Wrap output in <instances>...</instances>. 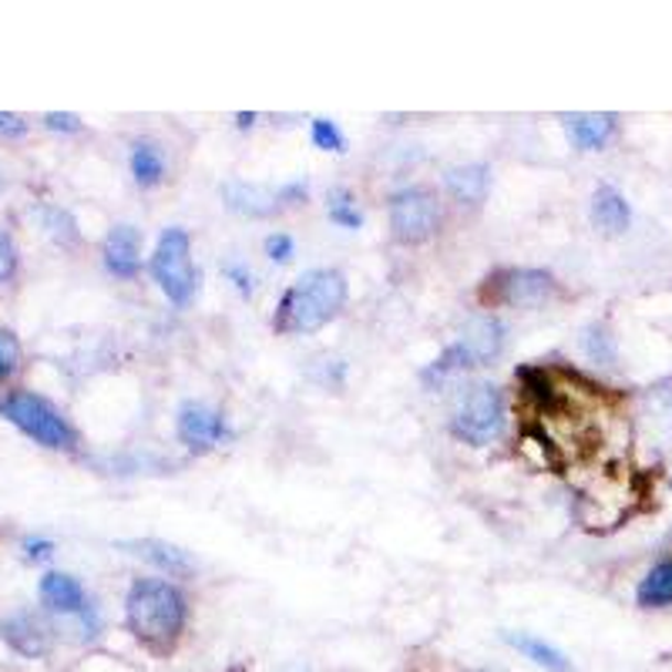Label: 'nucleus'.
Returning a JSON list of instances; mask_svg holds the SVG:
<instances>
[{"label": "nucleus", "mask_w": 672, "mask_h": 672, "mask_svg": "<svg viewBox=\"0 0 672 672\" xmlns=\"http://www.w3.org/2000/svg\"><path fill=\"white\" fill-rule=\"evenodd\" d=\"M131 175L141 189H152L166 179V156L156 141H135L131 145Z\"/></svg>", "instance_id": "6ab92c4d"}, {"label": "nucleus", "mask_w": 672, "mask_h": 672, "mask_svg": "<svg viewBox=\"0 0 672 672\" xmlns=\"http://www.w3.org/2000/svg\"><path fill=\"white\" fill-rule=\"evenodd\" d=\"M41 591V602L51 609V612H61V616H74L82 622V629L92 636H98L102 622H98V609L92 606L88 591L82 588V582L74 575H64V572H47L38 585Z\"/></svg>", "instance_id": "6e6552de"}, {"label": "nucleus", "mask_w": 672, "mask_h": 672, "mask_svg": "<svg viewBox=\"0 0 672 672\" xmlns=\"http://www.w3.org/2000/svg\"><path fill=\"white\" fill-rule=\"evenodd\" d=\"M632 222V209L626 202V195L612 185H599L591 195V226L602 230L606 236H619L629 230Z\"/></svg>", "instance_id": "2eb2a0df"}, {"label": "nucleus", "mask_w": 672, "mask_h": 672, "mask_svg": "<svg viewBox=\"0 0 672 672\" xmlns=\"http://www.w3.org/2000/svg\"><path fill=\"white\" fill-rule=\"evenodd\" d=\"M455 346L468 356L471 366L491 363V360L501 353V346H504V327H501L498 317L478 313V317H471V320L465 323V330H461V337H458Z\"/></svg>", "instance_id": "9b49d317"}, {"label": "nucleus", "mask_w": 672, "mask_h": 672, "mask_svg": "<svg viewBox=\"0 0 672 672\" xmlns=\"http://www.w3.org/2000/svg\"><path fill=\"white\" fill-rule=\"evenodd\" d=\"M0 417L47 451H71L78 444V430L71 427V420L34 391H11L0 397Z\"/></svg>", "instance_id": "7ed1b4c3"}, {"label": "nucleus", "mask_w": 672, "mask_h": 672, "mask_svg": "<svg viewBox=\"0 0 672 672\" xmlns=\"http://www.w3.org/2000/svg\"><path fill=\"white\" fill-rule=\"evenodd\" d=\"M0 639H4L18 655L24 659H41L51 652V626L34 616V612H14L0 622Z\"/></svg>", "instance_id": "9d476101"}, {"label": "nucleus", "mask_w": 672, "mask_h": 672, "mask_svg": "<svg viewBox=\"0 0 672 672\" xmlns=\"http://www.w3.org/2000/svg\"><path fill=\"white\" fill-rule=\"evenodd\" d=\"M28 131V121L21 115H11V111H0V135L8 138H21Z\"/></svg>", "instance_id": "cd10ccee"}, {"label": "nucleus", "mask_w": 672, "mask_h": 672, "mask_svg": "<svg viewBox=\"0 0 672 672\" xmlns=\"http://www.w3.org/2000/svg\"><path fill=\"white\" fill-rule=\"evenodd\" d=\"M555 296V276L545 269H501L488 276L484 300L518 310H535L545 307Z\"/></svg>", "instance_id": "0eeeda50"}, {"label": "nucleus", "mask_w": 672, "mask_h": 672, "mask_svg": "<svg viewBox=\"0 0 672 672\" xmlns=\"http://www.w3.org/2000/svg\"><path fill=\"white\" fill-rule=\"evenodd\" d=\"M18 273V249L11 243V236L0 230V282H8Z\"/></svg>", "instance_id": "b1692460"}, {"label": "nucleus", "mask_w": 672, "mask_h": 672, "mask_svg": "<svg viewBox=\"0 0 672 672\" xmlns=\"http://www.w3.org/2000/svg\"><path fill=\"white\" fill-rule=\"evenodd\" d=\"M226 437H230V424L215 407H209L202 401H185L179 407V440L189 447V451L205 455Z\"/></svg>", "instance_id": "1a4fd4ad"}, {"label": "nucleus", "mask_w": 672, "mask_h": 672, "mask_svg": "<svg viewBox=\"0 0 672 672\" xmlns=\"http://www.w3.org/2000/svg\"><path fill=\"white\" fill-rule=\"evenodd\" d=\"M18 360H21L18 337L11 330H0V384H4L11 373L18 370Z\"/></svg>", "instance_id": "5701e85b"}, {"label": "nucleus", "mask_w": 672, "mask_h": 672, "mask_svg": "<svg viewBox=\"0 0 672 672\" xmlns=\"http://www.w3.org/2000/svg\"><path fill=\"white\" fill-rule=\"evenodd\" d=\"M501 639H504L511 649H518L525 659H532L535 665L548 669V672H568V669H572L568 659H565L555 646H548L545 639H538V636H529V632H504Z\"/></svg>", "instance_id": "a211bd4d"}, {"label": "nucleus", "mask_w": 672, "mask_h": 672, "mask_svg": "<svg viewBox=\"0 0 672 672\" xmlns=\"http://www.w3.org/2000/svg\"><path fill=\"white\" fill-rule=\"evenodd\" d=\"M118 548L148 565H156L159 572H166L172 578H189L195 572V562L189 558V552L166 538H131V542H118Z\"/></svg>", "instance_id": "f8f14e48"}, {"label": "nucleus", "mask_w": 672, "mask_h": 672, "mask_svg": "<svg viewBox=\"0 0 672 672\" xmlns=\"http://www.w3.org/2000/svg\"><path fill=\"white\" fill-rule=\"evenodd\" d=\"M444 185H447V192H451L458 202L481 205L484 195H488V185H491V172L481 162H474V166H455V169H447Z\"/></svg>", "instance_id": "f3484780"}, {"label": "nucleus", "mask_w": 672, "mask_h": 672, "mask_svg": "<svg viewBox=\"0 0 672 672\" xmlns=\"http://www.w3.org/2000/svg\"><path fill=\"white\" fill-rule=\"evenodd\" d=\"M327 215H330V222H337V226H343V230H360L363 226V215L356 209V199L343 185L330 189V195H327Z\"/></svg>", "instance_id": "412c9836"}, {"label": "nucleus", "mask_w": 672, "mask_h": 672, "mask_svg": "<svg viewBox=\"0 0 672 672\" xmlns=\"http://www.w3.org/2000/svg\"><path fill=\"white\" fill-rule=\"evenodd\" d=\"M222 199H226V205L233 212L249 215V218H266L282 205L276 189L253 185V182H226V185H222Z\"/></svg>", "instance_id": "4468645a"}, {"label": "nucleus", "mask_w": 672, "mask_h": 672, "mask_svg": "<svg viewBox=\"0 0 672 672\" xmlns=\"http://www.w3.org/2000/svg\"><path fill=\"white\" fill-rule=\"evenodd\" d=\"M440 226V209L434 192L410 185L391 195V233L404 246H420L427 243Z\"/></svg>", "instance_id": "423d86ee"}, {"label": "nucleus", "mask_w": 672, "mask_h": 672, "mask_svg": "<svg viewBox=\"0 0 672 672\" xmlns=\"http://www.w3.org/2000/svg\"><path fill=\"white\" fill-rule=\"evenodd\" d=\"M276 192H279V202H303V199H307V192H310V185H307L303 179H296V182L279 185Z\"/></svg>", "instance_id": "c85d7f7f"}, {"label": "nucleus", "mask_w": 672, "mask_h": 672, "mask_svg": "<svg viewBox=\"0 0 672 672\" xmlns=\"http://www.w3.org/2000/svg\"><path fill=\"white\" fill-rule=\"evenodd\" d=\"M54 552V542H47V538H24V555L31 558V562H41V558H47Z\"/></svg>", "instance_id": "c756f323"}, {"label": "nucleus", "mask_w": 672, "mask_h": 672, "mask_svg": "<svg viewBox=\"0 0 672 672\" xmlns=\"http://www.w3.org/2000/svg\"><path fill=\"white\" fill-rule=\"evenodd\" d=\"M44 125H47L51 131H64V135L82 131V118L71 115V111H47V115H44Z\"/></svg>", "instance_id": "a878e982"}, {"label": "nucleus", "mask_w": 672, "mask_h": 672, "mask_svg": "<svg viewBox=\"0 0 672 672\" xmlns=\"http://www.w3.org/2000/svg\"><path fill=\"white\" fill-rule=\"evenodd\" d=\"M125 622L141 646H148L152 652H169L189 622V602L172 582L138 578L128 588Z\"/></svg>", "instance_id": "f257e3e1"}, {"label": "nucleus", "mask_w": 672, "mask_h": 672, "mask_svg": "<svg viewBox=\"0 0 672 672\" xmlns=\"http://www.w3.org/2000/svg\"><path fill=\"white\" fill-rule=\"evenodd\" d=\"M226 276L236 282V289L243 292V296H253V289H256V279H253V273L243 266V263H226Z\"/></svg>", "instance_id": "bb28decb"}, {"label": "nucleus", "mask_w": 672, "mask_h": 672, "mask_svg": "<svg viewBox=\"0 0 672 672\" xmlns=\"http://www.w3.org/2000/svg\"><path fill=\"white\" fill-rule=\"evenodd\" d=\"M636 602L642 609H662L672 606V562H659L646 572V578L636 588Z\"/></svg>", "instance_id": "aec40b11"}, {"label": "nucleus", "mask_w": 672, "mask_h": 672, "mask_svg": "<svg viewBox=\"0 0 672 672\" xmlns=\"http://www.w3.org/2000/svg\"><path fill=\"white\" fill-rule=\"evenodd\" d=\"M0 185H4V175H0Z\"/></svg>", "instance_id": "2f4dec72"}, {"label": "nucleus", "mask_w": 672, "mask_h": 672, "mask_svg": "<svg viewBox=\"0 0 672 672\" xmlns=\"http://www.w3.org/2000/svg\"><path fill=\"white\" fill-rule=\"evenodd\" d=\"M253 121H256V115H239V125H243V128H249Z\"/></svg>", "instance_id": "7c9ffc66"}, {"label": "nucleus", "mask_w": 672, "mask_h": 672, "mask_svg": "<svg viewBox=\"0 0 672 672\" xmlns=\"http://www.w3.org/2000/svg\"><path fill=\"white\" fill-rule=\"evenodd\" d=\"M565 128H568V138L575 148L582 152H595V148H602L616 128V115H599V111H582V115H565L562 118Z\"/></svg>", "instance_id": "dca6fc26"}, {"label": "nucleus", "mask_w": 672, "mask_h": 672, "mask_svg": "<svg viewBox=\"0 0 672 672\" xmlns=\"http://www.w3.org/2000/svg\"><path fill=\"white\" fill-rule=\"evenodd\" d=\"M451 430L474 444L484 447L491 440H498V434L504 430V401L501 391L494 384H471L458 394L455 410H451Z\"/></svg>", "instance_id": "20e7f679"}, {"label": "nucleus", "mask_w": 672, "mask_h": 672, "mask_svg": "<svg viewBox=\"0 0 672 672\" xmlns=\"http://www.w3.org/2000/svg\"><path fill=\"white\" fill-rule=\"evenodd\" d=\"M346 307V276L340 269H310L296 279L276 307V333H317Z\"/></svg>", "instance_id": "f03ea898"}, {"label": "nucleus", "mask_w": 672, "mask_h": 672, "mask_svg": "<svg viewBox=\"0 0 672 672\" xmlns=\"http://www.w3.org/2000/svg\"><path fill=\"white\" fill-rule=\"evenodd\" d=\"M292 253H296L292 236H286V233H273V236L266 239V256H269L273 263H289Z\"/></svg>", "instance_id": "393cba45"}, {"label": "nucleus", "mask_w": 672, "mask_h": 672, "mask_svg": "<svg viewBox=\"0 0 672 672\" xmlns=\"http://www.w3.org/2000/svg\"><path fill=\"white\" fill-rule=\"evenodd\" d=\"M152 276L175 307H185L192 300L199 273L192 266V239L185 230L172 226L159 236V246L152 256Z\"/></svg>", "instance_id": "39448f33"}, {"label": "nucleus", "mask_w": 672, "mask_h": 672, "mask_svg": "<svg viewBox=\"0 0 672 672\" xmlns=\"http://www.w3.org/2000/svg\"><path fill=\"white\" fill-rule=\"evenodd\" d=\"M105 266L108 273L121 276V279H131L138 276V266H141V233L128 222L115 226L108 236H105Z\"/></svg>", "instance_id": "ddd939ff"}, {"label": "nucleus", "mask_w": 672, "mask_h": 672, "mask_svg": "<svg viewBox=\"0 0 672 672\" xmlns=\"http://www.w3.org/2000/svg\"><path fill=\"white\" fill-rule=\"evenodd\" d=\"M310 135H313V145L323 148V152H346L343 131H340L337 121H330V118H313Z\"/></svg>", "instance_id": "4be33fe9"}]
</instances>
